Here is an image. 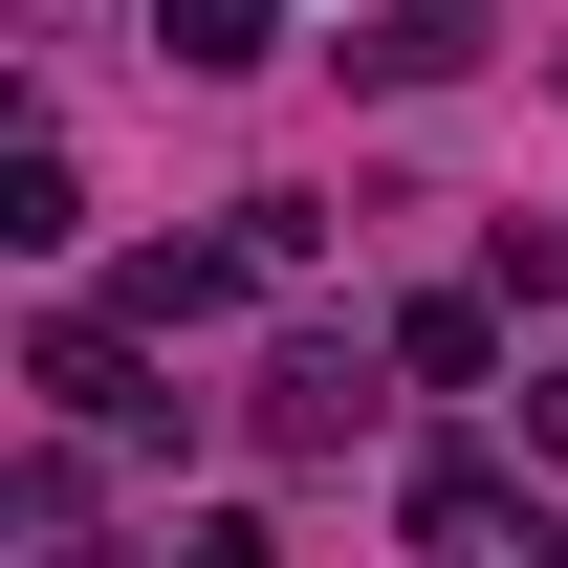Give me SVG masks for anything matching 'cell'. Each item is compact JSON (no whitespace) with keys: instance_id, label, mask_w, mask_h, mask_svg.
<instances>
[{"instance_id":"cell-2","label":"cell","mask_w":568,"mask_h":568,"mask_svg":"<svg viewBox=\"0 0 568 568\" xmlns=\"http://www.w3.org/2000/svg\"><path fill=\"white\" fill-rule=\"evenodd\" d=\"M153 67H197V88L263 67V0H153Z\"/></svg>"},{"instance_id":"cell-4","label":"cell","mask_w":568,"mask_h":568,"mask_svg":"<svg viewBox=\"0 0 568 568\" xmlns=\"http://www.w3.org/2000/svg\"><path fill=\"white\" fill-rule=\"evenodd\" d=\"M503 525V459H416V547H481Z\"/></svg>"},{"instance_id":"cell-3","label":"cell","mask_w":568,"mask_h":568,"mask_svg":"<svg viewBox=\"0 0 568 568\" xmlns=\"http://www.w3.org/2000/svg\"><path fill=\"white\" fill-rule=\"evenodd\" d=\"M394 351H416L437 394H481V372H503V306H416V328H394Z\"/></svg>"},{"instance_id":"cell-1","label":"cell","mask_w":568,"mask_h":568,"mask_svg":"<svg viewBox=\"0 0 568 568\" xmlns=\"http://www.w3.org/2000/svg\"><path fill=\"white\" fill-rule=\"evenodd\" d=\"M481 67V0H394V22H351V88H459Z\"/></svg>"}]
</instances>
